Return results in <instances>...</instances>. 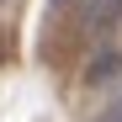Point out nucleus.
<instances>
[{
    "instance_id": "obj_1",
    "label": "nucleus",
    "mask_w": 122,
    "mask_h": 122,
    "mask_svg": "<svg viewBox=\"0 0 122 122\" xmlns=\"http://www.w3.org/2000/svg\"><path fill=\"white\" fill-rule=\"evenodd\" d=\"M80 11H85V27L90 32H112L122 21V0H80Z\"/></svg>"
},
{
    "instance_id": "obj_2",
    "label": "nucleus",
    "mask_w": 122,
    "mask_h": 122,
    "mask_svg": "<svg viewBox=\"0 0 122 122\" xmlns=\"http://www.w3.org/2000/svg\"><path fill=\"white\" fill-rule=\"evenodd\" d=\"M112 74H122V53H101L96 64H90V74H85V80H90V85H106Z\"/></svg>"
},
{
    "instance_id": "obj_3",
    "label": "nucleus",
    "mask_w": 122,
    "mask_h": 122,
    "mask_svg": "<svg viewBox=\"0 0 122 122\" xmlns=\"http://www.w3.org/2000/svg\"><path fill=\"white\" fill-rule=\"evenodd\" d=\"M101 122H122V106H112V112H106V117H101Z\"/></svg>"
},
{
    "instance_id": "obj_4",
    "label": "nucleus",
    "mask_w": 122,
    "mask_h": 122,
    "mask_svg": "<svg viewBox=\"0 0 122 122\" xmlns=\"http://www.w3.org/2000/svg\"><path fill=\"white\" fill-rule=\"evenodd\" d=\"M58 5H80V0H58Z\"/></svg>"
}]
</instances>
